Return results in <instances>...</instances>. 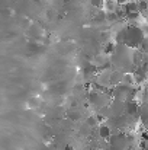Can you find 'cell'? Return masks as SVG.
Wrapping results in <instances>:
<instances>
[{
    "instance_id": "obj_4",
    "label": "cell",
    "mask_w": 148,
    "mask_h": 150,
    "mask_svg": "<svg viewBox=\"0 0 148 150\" xmlns=\"http://www.w3.org/2000/svg\"><path fill=\"white\" fill-rule=\"evenodd\" d=\"M140 118H141V121L148 127V103L140 106Z\"/></svg>"
},
{
    "instance_id": "obj_7",
    "label": "cell",
    "mask_w": 148,
    "mask_h": 150,
    "mask_svg": "<svg viewBox=\"0 0 148 150\" xmlns=\"http://www.w3.org/2000/svg\"><path fill=\"white\" fill-rule=\"evenodd\" d=\"M64 150H74V149H73V146H65V149Z\"/></svg>"
},
{
    "instance_id": "obj_3",
    "label": "cell",
    "mask_w": 148,
    "mask_h": 150,
    "mask_svg": "<svg viewBox=\"0 0 148 150\" xmlns=\"http://www.w3.org/2000/svg\"><path fill=\"white\" fill-rule=\"evenodd\" d=\"M110 134H112V128H110V125H107V124H102V125L99 127V136H100L103 140H107V139L110 137Z\"/></svg>"
},
{
    "instance_id": "obj_5",
    "label": "cell",
    "mask_w": 148,
    "mask_h": 150,
    "mask_svg": "<svg viewBox=\"0 0 148 150\" xmlns=\"http://www.w3.org/2000/svg\"><path fill=\"white\" fill-rule=\"evenodd\" d=\"M67 117L70 118V120H80V112H77V111H68L67 112Z\"/></svg>"
},
{
    "instance_id": "obj_6",
    "label": "cell",
    "mask_w": 148,
    "mask_h": 150,
    "mask_svg": "<svg viewBox=\"0 0 148 150\" xmlns=\"http://www.w3.org/2000/svg\"><path fill=\"white\" fill-rule=\"evenodd\" d=\"M90 3L95 6V7H100L103 4V0H90Z\"/></svg>"
},
{
    "instance_id": "obj_1",
    "label": "cell",
    "mask_w": 148,
    "mask_h": 150,
    "mask_svg": "<svg viewBox=\"0 0 148 150\" xmlns=\"http://www.w3.org/2000/svg\"><path fill=\"white\" fill-rule=\"evenodd\" d=\"M144 38H145V35H144V31L141 28H138L137 25H129L118 32L116 42L123 44V45L131 47V48H137V47H141Z\"/></svg>"
},
{
    "instance_id": "obj_2",
    "label": "cell",
    "mask_w": 148,
    "mask_h": 150,
    "mask_svg": "<svg viewBox=\"0 0 148 150\" xmlns=\"http://www.w3.org/2000/svg\"><path fill=\"white\" fill-rule=\"evenodd\" d=\"M125 114L126 115H129V117H132V118H138L140 117V105H138V102L135 99L132 100H125Z\"/></svg>"
}]
</instances>
